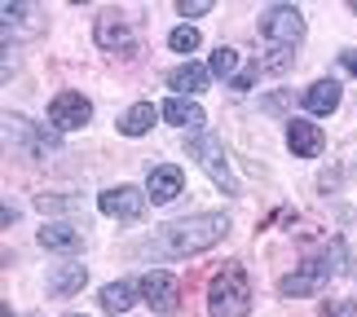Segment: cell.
<instances>
[{
    "mask_svg": "<svg viewBox=\"0 0 357 317\" xmlns=\"http://www.w3.org/2000/svg\"><path fill=\"white\" fill-rule=\"evenodd\" d=\"M225 233H229V216L208 212V216H190V220L168 225L150 247H155L163 260H185V256H199V252H208V247H216Z\"/></svg>",
    "mask_w": 357,
    "mask_h": 317,
    "instance_id": "1",
    "label": "cell"
},
{
    "mask_svg": "<svg viewBox=\"0 0 357 317\" xmlns=\"http://www.w3.org/2000/svg\"><path fill=\"white\" fill-rule=\"evenodd\" d=\"M208 313L212 317H247L252 313V282L243 265H225L208 286Z\"/></svg>",
    "mask_w": 357,
    "mask_h": 317,
    "instance_id": "2",
    "label": "cell"
},
{
    "mask_svg": "<svg viewBox=\"0 0 357 317\" xmlns=\"http://www.w3.org/2000/svg\"><path fill=\"white\" fill-rule=\"evenodd\" d=\"M344 256H349V247L335 238V242L326 247V252H322L318 260H309L305 269L287 273V278L278 282V291H282V295H313V291H322V286L331 282L340 269H344Z\"/></svg>",
    "mask_w": 357,
    "mask_h": 317,
    "instance_id": "3",
    "label": "cell"
},
{
    "mask_svg": "<svg viewBox=\"0 0 357 317\" xmlns=\"http://www.w3.org/2000/svg\"><path fill=\"white\" fill-rule=\"evenodd\" d=\"M190 159H195L199 168L212 176V185H221L225 194H238V181H234V172H229V159H225V141H221V137H212V132L190 137Z\"/></svg>",
    "mask_w": 357,
    "mask_h": 317,
    "instance_id": "4",
    "label": "cell"
},
{
    "mask_svg": "<svg viewBox=\"0 0 357 317\" xmlns=\"http://www.w3.org/2000/svg\"><path fill=\"white\" fill-rule=\"evenodd\" d=\"M260 36L273 40L278 49H296L305 40V18H300L296 5H269L260 13Z\"/></svg>",
    "mask_w": 357,
    "mask_h": 317,
    "instance_id": "5",
    "label": "cell"
},
{
    "mask_svg": "<svg viewBox=\"0 0 357 317\" xmlns=\"http://www.w3.org/2000/svg\"><path fill=\"white\" fill-rule=\"evenodd\" d=\"M5 137L22 150L26 159H40V155H49V150H58V132L36 128V123L22 119V115H9V119H5Z\"/></svg>",
    "mask_w": 357,
    "mask_h": 317,
    "instance_id": "6",
    "label": "cell"
},
{
    "mask_svg": "<svg viewBox=\"0 0 357 317\" xmlns=\"http://www.w3.org/2000/svg\"><path fill=\"white\" fill-rule=\"evenodd\" d=\"M93 119V106L84 93H58V98L49 102V123L53 132H71V128H84Z\"/></svg>",
    "mask_w": 357,
    "mask_h": 317,
    "instance_id": "7",
    "label": "cell"
},
{
    "mask_svg": "<svg viewBox=\"0 0 357 317\" xmlns=\"http://www.w3.org/2000/svg\"><path fill=\"white\" fill-rule=\"evenodd\" d=\"M146 203H150V194H142L137 185H111L98 194L102 216H115V220H137L146 212Z\"/></svg>",
    "mask_w": 357,
    "mask_h": 317,
    "instance_id": "8",
    "label": "cell"
},
{
    "mask_svg": "<svg viewBox=\"0 0 357 317\" xmlns=\"http://www.w3.org/2000/svg\"><path fill=\"white\" fill-rule=\"evenodd\" d=\"M142 300L155 313H176V304H181V282H176L172 273H163V269H150L142 278Z\"/></svg>",
    "mask_w": 357,
    "mask_h": 317,
    "instance_id": "9",
    "label": "cell"
},
{
    "mask_svg": "<svg viewBox=\"0 0 357 317\" xmlns=\"http://www.w3.org/2000/svg\"><path fill=\"white\" fill-rule=\"evenodd\" d=\"M287 146H291V155L296 159H318L322 155V146H326V137L318 123H309V119H291L287 123Z\"/></svg>",
    "mask_w": 357,
    "mask_h": 317,
    "instance_id": "10",
    "label": "cell"
},
{
    "mask_svg": "<svg viewBox=\"0 0 357 317\" xmlns=\"http://www.w3.org/2000/svg\"><path fill=\"white\" fill-rule=\"evenodd\" d=\"M181 168L176 163H159V168H150V176H146V194L155 199V203H172L176 194H181Z\"/></svg>",
    "mask_w": 357,
    "mask_h": 317,
    "instance_id": "11",
    "label": "cell"
},
{
    "mask_svg": "<svg viewBox=\"0 0 357 317\" xmlns=\"http://www.w3.org/2000/svg\"><path fill=\"white\" fill-rule=\"evenodd\" d=\"M40 247H45V252H62V256H79V252H84V229H75V225H45V229H40Z\"/></svg>",
    "mask_w": 357,
    "mask_h": 317,
    "instance_id": "12",
    "label": "cell"
},
{
    "mask_svg": "<svg viewBox=\"0 0 357 317\" xmlns=\"http://www.w3.org/2000/svg\"><path fill=\"white\" fill-rule=\"evenodd\" d=\"M98 45L102 49H132L137 40H132V26L128 18H119V13H106V18H98Z\"/></svg>",
    "mask_w": 357,
    "mask_h": 317,
    "instance_id": "13",
    "label": "cell"
},
{
    "mask_svg": "<svg viewBox=\"0 0 357 317\" xmlns=\"http://www.w3.org/2000/svg\"><path fill=\"white\" fill-rule=\"evenodd\" d=\"M208 79H212V66H199V62H185V66H176V71L168 75V88H176V93H203L208 88Z\"/></svg>",
    "mask_w": 357,
    "mask_h": 317,
    "instance_id": "14",
    "label": "cell"
},
{
    "mask_svg": "<svg viewBox=\"0 0 357 317\" xmlns=\"http://www.w3.org/2000/svg\"><path fill=\"white\" fill-rule=\"evenodd\" d=\"M163 119L172 123V128H203V110H199V102H185V98H168L163 102Z\"/></svg>",
    "mask_w": 357,
    "mask_h": 317,
    "instance_id": "15",
    "label": "cell"
},
{
    "mask_svg": "<svg viewBox=\"0 0 357 317\" xmlns=\"http://www.w3.org/2000/svg\"><path fill=\"white\" fill-rule=\"evenodd\" d=\"M335 106H340V84L335 79H318V84L305 88V110H313V115H331Z\"/></svg>",
    "mask_w": 357,
    "mask_h": 317,
    "instance_id": "16",
    "label": "cell"
},
{
    "mask_svg": "<svg viewBox=\"0 0 357 317\" xmlns=\"http://www.w3.org/2000/svg\"><path fill=\"white\" fill-rule=\"evenodd\" d=\"M155 115H163V110H155V102H137L128 115L119 119V132L123 137H146L150 128H155Z\"/></svg>",
    "mask_w": 357,
    "mask_h": 317,
    "instance_id": "17",
    "label": "cell"
},
{
    "mask_svg": "<svg viewBox=\"0 0 357 317\" xmlns=\"http://www.w3.org/2000/svg\"><path fill=\"white\" fill-rule=\"evenodd\" d=\"M137 304V286L132 282H111L102 286V313H128Z\"/></svg>",
    "mask_w": 357,
    "mask_h": 317,
    "instance_id": "18",
    "label": "cell"
},
{
    "mask_svg": "<svg viewBox=\"0 0 357 317\" xmlns=\"http://www.w3.org/2000/svg\"><path fill=\"white\" fill-rule=\"evenodd\" d=\"M84 282H89V269H84V265H62V269L49 278V295H71V291H79Z\"/></svg>",
    "mask_w": 357,
    "mask_h": 317,
    "instance_id": "19",
    "label": "cell"
},
{
    "mask_svg": "<svg viewBox=\"0 0 357 317\" xmlns=\"http://www.w3.org/2000/svg\"><path fill=\"white\" fill-rule=\"evenodd\" d=\"M238 71V49H229V45H221L212 53V75H221V79H229Z\"/></svg>",
    "mask_w": 357,
    "mask_h": 317,
    "instance_id": "20",
    "label": "cell"
},
{
    "mask_svg": "<svg viewBox=\"0 0 357 317\" xmlns=\"http://www.w3.org/2000/svg\"><path fill=\"white\" fill-rule=\"evenodd\" d=\"M168 45H172L176 53H195V49L203 45V36L195 31V26H176V31L168 36Z\"/></svg>",
    "mask_w": 357,
    "mask_h": 317,
    "instance_id": "21",
    "label": "cell"
},
{
    "mask_svg": "<svg viewBox=\"0 0 357 317\" xmlns=\"http://www.w3.org/2000/svg\"><path fill=\"white\" fill-rule=\"evenodd\" d=\"M322 317H357V300H331L322 304Z\"/></svg>",
    "mask_w": 357,
    "mask_h": 317,
    "instance_id": "22",
    "label": "cell"
},
{
    "mask_svg": "<svg viewBox=\"0 0 357 317\" xmlns=\"http://www.w3.org/2000/svg\"><path fill=\"white\" fill-rule=\"evenodd\" d=\"M176 9H181L185 18H199V13H208V9H212V0H181Z\"/></svg>",
    "mask_w": 357,
    "mask_h": 317,
    "instance_id": "23",
    "label": "cell"
},
{
    "mask_svg": "<svg viewBox=\"0 0 357 317\" xmlns=\"http://www.w3.org/2000/svg\"><path fill=\"white\" fill-rule=\"evenodd\" d=\"M287 102H291V93H273V98H265V102H260V106H265L269 115H278V110H282Z\"/></svg>",
    "mask_w": 357,
    "mask_h": 317,
    "instance_id": "24",
    "label": "cell"
},
{
    "mask_svg": "<svg viewBox=\"0 0 357 317\" xmlns=\"http://www.w3.org/2000/svg\"><path fill=\"white\" fill-rule=\"evenodd\" d=\"M340 66H344V71H353V75H357V49H349V53H340Z\"/></svg>",
    "mask_w": 357,
    "mask_h": 317,
    "instance_id": "25",
    "label": "cell"
},
{
    "mask_svg": "<svg viewBox=\"0 0 357 317\" xmlns=\"http://www.w3.org/2000/svg\"><path fill=\"white\" fill-rule=\"evenodd\" d=\"M353 13H357V0H353Z\"/></svg>",
    "mask_w": 357,
    "mask_h": 317,
    "instance_id": "26",
    "label": "cell"
},
{
    "mask_svg": "<svg viewBox=\"0 0 357 317\" xmlns=\"http://www.w3.org/2000/svg\"><path fill=\"white\" fill-rule=\"evenodd\" d=\"M5 317H13V313H9V309H5Z\"/></svg>",
    "mask_w": 357,
    "mask_h": 317,
    "instance_id": "27",
    "label": "cell"
}]
</instances>
